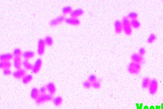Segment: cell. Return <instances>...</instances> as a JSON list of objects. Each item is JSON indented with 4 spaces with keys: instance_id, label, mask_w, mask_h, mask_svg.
I'll return each instance as SVG.
<instances>
[{
    "instance_id": "6da1fadb",
    "label": "cell",
    "mask_w": 163,
    "mask_h": 109,
    "mask_svg": "<svg viewBox=\"0 0 163 109\" xmlns=\"http://www.w3.org/2000/svg\"><path fill=\"white\" fill-rule=\"evenodd\" d=\"M123 31L125 34L127 35H130L132 34V27L130 25V21L128 17H124L122 21Z\"/></svg>"
},
{
    "instance_id": "7a4b0ae2",
    "label": "cell",
    "mask_w": 163,
    "mask_h": 109,
    "mask_svg": "<svg viewBox=\"0 0 163 109\" xmlns=\"http://www.w3.org/2000/svg\"><path fill=\"white\" fill-rule=\"evenodd\" d=\"M53 95L51 94H41L36 99V104L37 105H40L44 103L53 100Z\"/></svg>"
},
{
    "instance_id": "3957f363",
    "label": "cell",
    "mask_w": 163,
    "mask_h": 109,
    "mask_svg": "<svg viewBox=\"0 0 163 109\" xmlns=\"http://www.w3.org/2000/svg\"><path fill=\"white\" fill-rule=\"evenodd\" d=\"M141 66L139 64L132 62L128 66V70L129 73L133 75H137L140 72Z\"/></svg>"
},
{
    "instance_id": "277c9868",
    "label": "cell",
    "mask_w": 163,
    "mask_h": 109,
    "mask_svg": "<svg viewBox=\"0 0 163 109\" xmlns=\"http://www.w3.org/2000/svg\"><path fill=\"white\" fill-rule=\"evenodd\" d=\"M45 44L44 39H40L37 41V52L39 55L42 56L45 52Z\"/></svg>"
},
{
    "instance_id": "5b68a950",
    "label": "cell",
    "mask_w": 163,
    "mask_h": 109,
    "mask_svg": "<svg viewBox=\"0 0 163 109\" xmlns=\"http://www.w3.org/2000/svg\"><path fill=\"white\" fill-rule=\"evenodd\" d=\"M66 18L65 15H60L56 18H53L50 21L49 24L50 26L52 27L56 26L58 25H60L62 22L65 21Z\"/></svg>"
},
{
    "instance_id": "8992f818",
    "label": "cell",
    "mask_w": 163,
    "mask_h": 109,
    "mask_svg": "<svg viewBox=\"0 0 163 109\" xmlns=\"http://www.w3.org/2000/svg\"><path fill=\"white\" fill-rule=\"evenodd\" d=\"M149 93L151 95H154L156 93L158 89V82L155 79H153L148 87Z\"/></svg>"
},
{
    "instance_id": "52a82bcc",
    "label": "cell",
    "mask_w": 163,
    "mask_h": 109,
    "mask_svg": "<svg viewBox=\"0 0 163 109\" xmlns=\"http://www.w3.org/2000/svg\"><path fill=\"white\" fill-rule=\"evenodd\" d=\"M26 74V71L22 69L17 70L12 73L13 76L17 79H22Z\"/></svg>"
},
{
    "instance_id": "ba28073f",
    "label": "cell",
    "mask_w": 163,
    "mask_h": 109,
    "mask_svg": "<svg viewBox=\"0 0 163 109\" xmlns=\"http://www.w3.org/2000/svg\"><path fill=\"white\" fill-rule=\"evenodd\" d=\"M42 65V60L41 59H38L33 65L32 72L34 74H37L40 71Z\"/></svg>"
},
{
    "instance_id": "9c48e42d",
    "label": "cell",
    "mask_w": 163,
    "mask_h": 109,
    "mask_svg": "<svg viewBox=\"0 0 163 109\" xmlns=\"http://www.w3.org/2000/svg\"><path fill=\"white\" fill-rule=\"evenodd\" d=\"M133 62L136 63L141 64L144 63V59L142 55H140L138 53H134L132 54L131 57Z\"/></svg>"
},
{
    "instance_id": "30bf717a",
    "label": "cell",
    "mask_w": 163,
    "mask_h": 109,
    "mask_svg": "<svg viewBox=\"0 0 163 109\" xmlns=\"http://www.w3.org/2000/svg\"><path fill=\"white\" fill-rule=\"evenodd\" d=\"M84 11L82 8H79L75 10H72L71 13H70L71 17L77 18L81 16L84 14Z\"/></svg>"
},
{
    "instance_id": "8fae6325",
    "label": "cell",
    "mask_w": 163,
    "mask_h": 109,
    "mask_svg": "<svg viewBox=\"0 0 163 109\" xmlns=\"http://www.w3.org/2000/svg\"><path fill=\"white\" fill-rule=\"evenodd\" d=\"M65 22L68 25L78 26L81 23V21L77 18H74L72 17H70L67 18L65 20Z\"/></svg>"
},
{
    "instance_id": "7c38bea8",
    "label": "cell",
    "mask_w": 163,
    "mask_h": 109,
    "mask_svg": "<svg viewBox=\"0 0 163 109\" xmlns=\"http://www.w3.org/2000/svg\"><path fill=\"white\" fill-rule=\"evenodd\" d=\"M47 91L51 95H53L55 94L56 92V87L54 83L53 82H49L46 85Z\"/></svg>"
},
{
    "instance_id": "4fadbf2b",
    "label": "cell",
    "mask_w": 163,
    "mask_h": 109,
    "mask_svg": "<svg viewBox=\"0 0 163 109\" xmlns=\"http://www.w3.org/2000/svg\"><path fill=\"white\" fill-rule=\"evenodd\" d=\"M114 27L115 33L117 34H120L122 32V31L123 30L122 21L119 20L115 21L114 23Z\"/></svg>"
},
{
    "instance_id": "5bb4252c",
    "label": "cell",
    "mask_w": 163,
    "mask_h": 109,
    "mask_svg": "<svg viewBox=\"0 0 163 109\" xmlns=\"http://www.w3.org/2000/svg\"><path fill=\"white\" fill-rule=\"evenodd\" d=\"M41 94H40L39 90L36 87H33L30 90V97L35 100Z\"/></svg>"
},
{
    "instance_id": "9a60e30c",
    "label": "cell",
    "mask_w": 163,
    "mask_h": 109,
    "mask_svg": "<svg viewBox=\"0 0 163 109\" xmlns=\"http://www.w3.org/2000/svg\"><path fill=\"white\" fill-rule=\"evenodd\" d=\"M13 57V55L11 53H3L0 55V60L1 61H10Z\"/></svg>"
},
{
    "instance_id": "2e32d148",
    "label": "cell",
    "mask_w": 163,
    "mask_h": 109,
    "mask_svg": "<svg viewBox=\"0 0 163 109\" xmlns=\"http://www.w3.org/2000/svg\"><path fill=\"white\" fill-rule=\"evenodd\" d=\"M35 55L34 52L32 51H26L22 53V56L25 59V60H30L33 58Z\"/></svg>"
},
{
    "instance_id": "e0dca14e",
    "label": "cell",
    "mask_w": 163,
    "mask_h": 109,
    "mask_svg": "<svg viewBox=\"0 0 163 109\" xmlns=\"http://www.w3.org/2000/svg\"><path fill=\"white\" fill-rule=\"evenodd\" d=\"M22 65L21 61V57H17L14 58V66L17 70L21 69Z\"/></svg>"
},
{
    "instance_id": "ac0fdd59",
    "label": "cell",
    "mask_w": 163,
    "mask_h": 109,
    "mask_svg": "<svg viewBox=\"0 0 163 109\" xmlns=\"http://www.w3.org/2000/svg\"><path fill=\"white\" fill-rule=\"evenodd\" d=\"M12 64L10 61H1L0 68L2 69H10Z\"/></svg>"
},
{
    "instance_id": "d6986e66",
    "label": "cell",
    "mask_w": 163,
    "mask_h": 109,
    "mask_svg": "<svg viewBox=\"0 0 163 109\" xmlns=\"http://www.w3.org/2000/svg\"><path fill=\"white\" fill-rule=\"evenodd\" d=\"M63 98L61 96H57L55 98H54L53 99L54 105L55 106H59L61 105L63 103Z\"/></svg>"
},
{
    "instance_id": "ffe728a7",
    "label": "cell",
    "mask_w": 163,
    "mask_h": 109,
    "mask_svg": "<svg viewBox=\"0 0 163 109\" xmlns=\"http://www.w3.org/2000/svg\"><path fill=\"white\" fill-rule=\"evenodd\" d=\"M33 76L31 74H26L22 79V82L24 84H27L33 79Z\"/></svg>"
},
{
    "instance_id": "44dd1931",
    "label": "cell",
    "mask_w": 163,
    "mask_h": 109,
    "mask_svg": "<svg viewBox=\"0 0 163 109\" xmlns=\"http://www.w3.org/2000/svg\"><path fill=\"white\" fill-rule=\"evenodd\" d=\"M22 65L27 70H31L33 69V65L29 62L28 60H25L22 62Z\"/></svg>"
},
{
    "instance_id": "7402d4cb",
    "label": "cell",
    "mask_w": 163,
    "mask_h": 109,
    "mask_svg": "<svg viewBox=\"0 0 163 109\" xmlns=\"http://www.w3.org/2000/svg\"><path fill=\"white\" fill-rule=\"evenodd\" d=\"M44 41H45L46 45L51 47L53 46V39L51 36L50 35H48L46 36L45 38L44 39Z\"/></svg>"
},
{
    "instance_id": "603a6c76",
    "label": "cell",
    "mask_w": 163,
    "mask_h": 109,
    "mask_svg": "<svg viewBox=\"0 0 163 109\" xmlns=\"http://www.w3.org/2000/svg\"><path fill=\"white\" fill-rule=\"evenodd\" d=\"M151 80L148 77L144 78L142 82V86L144 89L148 88L149 86Z\"/></svg>"
},
{
    "instance_id": "cb8c5ba5",
    "label": "cell",
    "mask_w": 163,
    "mask_h": 109,
    "mask_svg": "<svg viewBox=\"0 0 163 109\" xmlns=\"http://www.w3.org/2000/svg\"><path fill=\"white\" fill-rule=\"evenodd\" d=\"M72 11V7L70 6H66L63 7L62 9V12L64 15L70 14Z\"/></svg>"
},
{
    "instance_id": "d4e9b609",
    "label": "cell",
    "mask_w": 163,
    "mask_h": 109,
    "mask_svg": "<svg viewBox=\"0 0 163 109\" xmlns=\"http://www.w3.org/2000/svg\"><path fill=\"white\" fill-rule=\"evenodd\" d=\"M130 25L132 27L135 29H138L141 26V23L137 19L131 20L130 21Z\"/></svg>"
},
{
    "instance_id": "484cf974",
    "label": "cell",
    "mask_w": 163,
    "mask_h": 109,
    "mask_svg": "<svg viewBox=\"0 0 163 109\" xmlns=\"http://www.w3.org/2000/svg\"><path fill=\"white\" fill-rule=\"evenodd\" d=\"M22 53L21 50L20 48H16L13 50L12 55L14 57H21Z\"/></svg>"
},
{
    "instance_id": "4316f807",
    "label": "cell",
    "mask_w": 163,
    "mask_h": 109,
    "mask_svg": "<svg viewBox=\"0 0 163 109\" xmlns=\"http://www.w3.org/2000/svg\"><path fill=\"white\" fill-rule=\"evenodd\" d=\"M156 39L157 37L156 35L152 33V34H151V35H150L148 38L147 42L148 43L151 44V43H153L154 42Z\"/></svg>"
},
{
    "instance_id": "83f0119b",
    "label": "cell",
    "mask_w": 163,
    "mask_h": 109,
    "mask_svg": "<svg viewBox=\"0 0 163 109\" xmlns=\"http://www.w3.org/2000/svg\"><path fill=\"white\" fill-rule=\"evenodd\" d=\"M138 17V14L137 13L135 12H130V13H129V14H128V19H130L135 20L137 19V18Z\"/></svg>"
},
{
    "instance_id": "f1b7e54d",
    "label": "cell",
    "mask_w": 163,
    "mask_h": 109,
    "mask_svg": "<svg viewBox=\"0 0 163 109\" xmlns=\"http://www.w3.org/2000/svg\"><path fill=\"white\" fill-rule=\"evenodd\" d=\"M83 86L85 89H90L92 87V83L89 81V80H86L83 83Z\"/></svg>"
},
{
    "instance_id": "f546056e",
    "label": "cell",
    "mask_w": 163,
    "mask_h": 109,
    "mask_svg": "<svg viewBox=\"0 0 163 109\" xmlns=\"http://www.w3.org/2000/svg\"><path fill=\"white\" fill-rule=\"evenodd\" d=\"M88 80H89V81L91 83H93L96 81H97V77L95 75H90L88 77Z\"/></svg>"
},
{
    "instance_id": "4dcf8cb0",
    "label": "cell",
    "mask_w": 163,
    "mask_h": 109,
    "mask_svg": "<svg viewBox=\"0 0 163 109\" xmlns=\"http://www.w3.org/2000/svg\"><path fill=\"white\" fill-rule=\"evenodd\" d=\"M100 82L97 80L96 81L94 82V83H92V87H93L95 89H99L100 88Z\"/></svg>"
},
{
    "instance_id": "1f68e13d",
    "label": "cell",
    "mask_w": 163,
    "mask_h": 109,
    "mask_svg": "<svg viewBox=\"0 0 163 109\" xmlns=\"http://www.w3.org/2000/svg\"><path fill=\"white\" fill-rule=\"evenodd\" d=\"M39 90L41 94H46V92L47 91V88H46V86H41V87H40V88Z\"/></svg>"
},
{
    "instance_id": "d6a6232c",
    "label": "cell",
    "mask_w": 163,
    "mask_h": 109,
    "mask_svg": "<svg viewBox=\"0 0 163 109\" xmlns=\"http://www.w3.org/2000/svg\"><path fill=\"white\" fill-rule=\"evenodd\" d=\"M3 74L5 76H10L12 74V72L10 69H3Z\"/></svg>"
},
{
    "instance_id": "836d02e7",
    "label": "cell",
    "mask_w": 163,
    "mask_h": 109,
    "mask_svg": "<svg viewBox=\"0 0 163 109\" xmlns=\"http://www.w3.org/2000/svg\"><path fill=\"white\" fill-rule=\"evenodd\" d=\"M145 53L146 50L145 48H144V47H141L139 49L138 54L140 55L143 56V55L145 54Z\"/></svg>"
}]
</instances>
